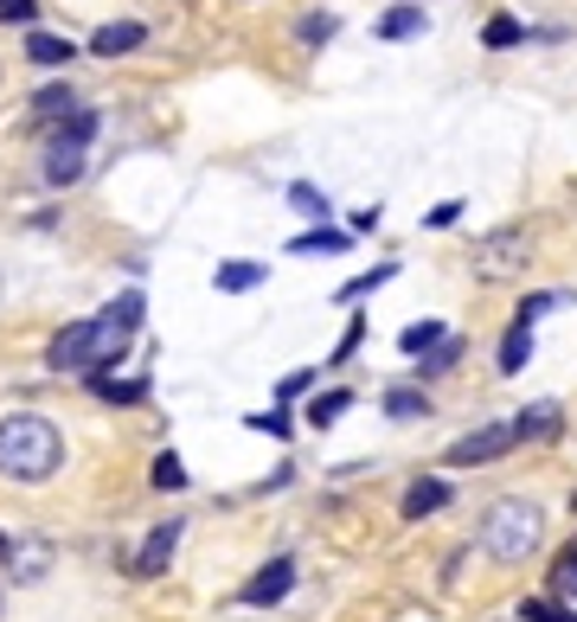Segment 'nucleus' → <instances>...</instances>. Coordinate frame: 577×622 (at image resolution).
<instances>
[{
  "instance_id": "1",
  "label": "nucleus",
  "mask_w": 577,
  "mask_h": 622,
  "mask_svg": "<svg viewBox=\"0 0 577 622\" xmlns=\"http://www.w3.org/2000/svg\"><path fill=\"white\" fill-rule=\"evenodd\" d=\"M59 462H65V436H59L52 417H33V411L0 417V475L46 482V475H59Z\"/></svg>"
},
{
  "instance_id": "2",
  "label": "nucleus",
  "mask_w": 577,
  "mask_h": 622,
  "mask_svg": "<svg viewBox=\"0 0 577 622\" xmlns=\"http://www.w3.org/2000/svg\"><path fill=\"white\" fill-rule=\"evenodd\" d=\"M482 553L501 558V564H520V558L539 553V540H546V513L533 507V500H520V494H507V500H495L488 513H482Z\"/></svg>"
},
{
  "instance_id": "3",
  "label": "nucleus",
  "mask_w": 577,
  "mask_h": 622,
  "mask_svg": "<svg viewBox=\"0 0 577 622\" xmlns=\"http://www.w3.org/2000/svg\"><path fill=\"white\" fill-rule=\"evenodd\" d=\"M533 264V244H526V231H488L482 244H475V277H488V282H507V277H520Z\"/></svg>"
},
{
  "instance_id": "4",
  "label": "nucleus",
  "mask_w": 577,
  "mask_h": 622,
  "mask_svg": "<svg viewBox=\"0 0 577 622\" xmlns=\"http://www.w3.org/2000/svg\"><path fill=\"white\" fill-rule=\"evenodd\" d=\"M520 436H513V423H482V430H469L462 443H449V469H475V462H495V456H507Z\"/></svg>"
},
{
  "instance_id": "5",
  "label": "nucleus",
  "mask_w": 577,
  "mask_h": 622,
  "mask_svg": "<svg viewBox=\"0 0 577 622\" xmlns=\"http://www.w3.org/2000/svg\"><path fill=\"white\" fill-rule=\"evenodd\" d=\"M90 359H97V321H72L59 341L46 346V366L52 372H84Z\"/></svg>"
},
{
  "instance_id": "6",
  "label": "nucleus",
  "mask_w": 577,
  "mask_h": 622,
  "mask_svg": "<svg viewBox=\"0 0 577 622\" xmlns=\"http://www.w3.org/2000/svg\"><path fill=\"white\" fill-rule=\"evenodd\" d=\"M288 591H295V564H288V558H270V564L244 584V604H257V610H264V604H283Z\"/></svg>"
},
{
  "instance_id": "7",
  "label": "nucleus",
  "mask_w": 577,
  "mask_h": 622,
  "mask_svg": "<svg viewBox=\"0 0 577 622\" xmlns=\"http://www.w3.org/2000/svg\"><path fill=\"white\" fill-rule=\"evenodd\" d=\"M174 546H180V520L154 526V533L142 540V553H136V564H129V571H136V577H161V571H167V558H174Z\"/></svg>"
},
{
  "instance_id": "8",
  "label": "nucleus",
  "mask_w": 577,
  "mask_h": 622,
  "mask_svg": "<svg viewBox=\"0 0 577 622\" xmlns=\"http://www.w3.org/2000/svg\"><path fill=\"white\" fill-rule=\"evenodd\" d=\"M142 39H148L142 20H110V26L90 33V52H97V59H123V52H136Z\"/></svg>"
},
{
  "instance_id": "9",
  "label": "nucleus",
  "mask_w": 577,
  "mask_h": 622,
  "mask_svg": "<svg viewBox=\"0 0 577 622\" xmlns=\"http://www.w3.org/2000/svg\"><path fill=\"white\" fill-rule=\"evenodd\" d=\"M559 430H565V411H559L552 398H546V405H526V411L513 417V436H520V443H552Z\"/></svg>"
},
{
  "instance_id": "10",
  "label": "nucleus",
  "mask_w": 577,
  "mask_h": 622,
  "mask_svg": "<svg viewBox=\"0 0 577 622\" xmlns=\"http://www.w3.org/2000/svg\"><path fill=\"white\" fill-rule=\"evenodd\" d=\"M449 507V482H436V475H418V482L405 487V520H431Z\"/></svg>"
},
{
  "instance_id": "11",
  "label": "nucleus",
  "mask_w": 577,
  "mask_h": 622,
  "mask_svg": "<svg viewBox=\"0 0 577 622\" xmlns=\"http://www.w3.org/2000/svg\"><path fill=\"white\" fill-rule=\"evenodd\" d=\"M424 26H431V13H424L418 0H405V7H392V13H379L372 33H379V39H418Z\"/></svg>"
},
{
  "instance_id": "12",
  "label": "nucleus",
  "mask_w": 577,
  "mask_h": 622,
  "mask_svg": "<svg viewBox=\"0 0 577 622\" xmlns=\"http://www.w3.org/2000/svg\"><path fill=\"white\" fill-rule=\"evenodd\" d=\"M77 180H84V148L52 141L46 148V187H77Z\"/></svg>"
},
{
  "instance_id": "13",
  "label": "nucleus",
  "mask_w": 577,
  "mask_h": 622,
  "mask_svg": "<svg viewBox=\"0 0 577 622\" xmlns=\"http://www.w3.org/2000/svg\"><path fill=\"white\" fill-rule=\"evenodd\" d=\"M77 110V90L72 84H46L39 97H33V129H52L59 116H72Z\"/></svg>"
},
{
  "instance_id": "14",
  "label": "nucleus",
  "mask_w": 577,
  "mask_h": 622,
  "mask_svg": "<svg viewBox=\"0 0 577 622\" xmlns=\"http://www.w3.org/2000/svg\"><path fill=\"white\" fill-rule=\"evenodd\" d=\"M354 238L347 231H334V225H315V231H302L295 244H288V257H341Z\"/></svg>"
},
{
  "instance_id": "15",
  "label": "nucleus",
  "mask_w": 577,
  "mask_h": 622,
  "mask_svg": "<svg viewBox=\"0 0 577 622\" xmlns=\"http://www.w3.org/2000/svg\"><path fill=\"white\" fill-rule=\"evenodd\" d=\"M26 59L46 65V71H59V65H72L77 59V46L72 39H59V33H26Z\"/></svg>"
},
{
  "instance_id": "16",
  "label": "nucleus",
  "mask_w": 577,
  "mask_h": 622,
  "mask_svg": "<svg viewBox=\"0 0 577 622\" xmlns=\"http://www.w3.org/2000/svg\"><path fill=\"white\" fill-rule=\"evenodd\" d=\"M7 571H13V584H39V577L52 571V546H46V540L13 546V564H7Z\"/></svg>"
},
{
  "instance_id": "17",
  "label": "nucleus",
  "mask_w": 577,
  "mask_h": 622,
  "mask_svg": "<svg viewBox=\"0 0 577 622\" xmlns=\"http://www.w3.org/2000/svg\"><path fill=\"white\" fill-rule=\"evenodd\" d=\"M347 411H354V392H347V385H334V392H321V398H315L302 417H308V430H334Z\"/></svg>"
},
{
  "instance_id": "18",
  "label": "nucleus",
  "mask_w": 577,
  "mask_h": 622,
  "mask_svg": "<svg viewBox=\"0 0 577 622\" xmlns=\"http://www.w3.org/2000/svg\"><path fill=\"white\" fill-rule=\"evenodd\" d=\"M270 277V264H251V257H238V264H218V289L225 295H244V289H257V282Z\"/></svg>"
},
{
  "instance_id": "19",
  "label": "nucleus",
  "mask_w": 577,
  "mask_h": 622,
  "mask_svg": "<svg viewBox=\"0 0 577 622\" xmlns=\"http://www.w3.org/2000/svg\"><path fill=\"white\" fill-rule=\"evenodd\" d=\"M385 417H398V423L431 417V392H418V385H392V392H385Z\"/></svg>"
},
{
  "instance_id": "20",
  "label": "nucleus",
  "mask_w": 577,
  "mask_h": 622,
  "mask_svg": "<svg viewBox=\"0 0 577 622\" xmlns=\"http://www.w3.org/2000/svg\"><path fill=\"white\" fill-rule=\"evenodd\" d=\"M90 136H97V110H84V103H77L72 116H59V123H52V141H72V148H90Z\"/></svg>"
},
{
  "instance_id": "21",
  "label": "nucleus",
  "mask_w": 577,
  "mask_h": 622,
  "mask_svg": "<svg viewBox=\"0 0 577 622\" xmlns=\"http://www.w3.org/2000/svg\"><path fill=\"white\" fill-rule=\"evenodd\" d=\"M526 359H533V328H526V321H513V328H507V341H501V372L513 379Z\"/></svg>"
},
{
  "instance_id": "22",
  "label": "nucleus",
  "mask_w": 577,
  "mask_h": 622,
  "mask_svg": "<svg viewBox=\"0 0 577 622\" xmlns=\"http://www.w3.org/2000/svg\"><path fill=\"white\" fill-rule=\"evenodd\" d=\"M288 206L302 212V218H315V225H328V218H334L328 193H321V187H308V180H295V187H288Z\"/></svg>"
},
{
  "instance_id": "23",
  "label": "nucleus",
  "mask_w": 577,
  "mask_h": 622,
  "mask_svg": "<svg viewBox=\"0 0 577 622\" xmlns=\"http://www.w3.org/2000/svg\"><path fill=\"white\" fill-rule=\"evenodd\" d=\"M520 39H526V26H520L513 13H495V20H488V33H482V46H488V52H507V46H520Z\"/></svg>"
},
{
  "instance_id": "24",
  "label": "nucleus",
  "mask_w": 577,
  "mask_h": 622,
  "mask_svg": "<svg viewBox=\"0 0 577 622\" xmlns=\"http://www.w3.org/2000/svg\"><path fill=\"white\" fill-rule=\"evenodd\" d=\"M392 277H398V264H372V270H366V277H354L341 295H334V302H360V295H372V289H385Z\"/></svg>"
},
{
  "instance_id": "25",
  "label": "nucleus",
  "mask_w": 577,
  "mask_h": 622,
  "mask_svg": "<svg viewBox=\"0 0 577 622\" xmlns=\"http://www.w3.org/2000/svg\"><path fill=\"white\" fill-rule=\"evenodd\" d=\"M154 487H161V494H180V487H187V462H180L174 449L154 456Z\"/></svg>"
},
{
  "instance_id": "26",
  "label": "nucleus",
  "mask_w": 577,
  "mask_h": 622,
  "mask_svg": "<svg viewBox=\"0 0 577 622\" xmlns=\"http://www.w3.org/2000/svg\"><path fill=\"white\" fill-rule=\"evenodd\" d=\"M456 359H462V341H436L431 353L418 359V379H436V372H449Z\"/></svg>"
},
{
  "instance_id": "27",
  "label": "nucleus",
  "mask_w": 577,
  "mask_h": 622,
  "mask_svg": "<svg viewBox=\"0 0 577 622\" xmlns=\"http://www.w3.org/2000/svg\"><path fill=\"white\" fill-rule=\"evenodd\" d=\"M436 341H449V334H443V321H411V328L398 334V346H405V353H431Z\"/></svg>"
},
{
  "instance_id": "28",
  "label": "nucleus",
  "mask_w": 577,
  "mask_h": 622,
  "mask_svg": "<svg viewBox=\"0 0 577 622\" xmlns=\"http://www.w3.org/2000/svg\"><path fill=\"white\" fill-rule=\"evenodd\" d=\"M295 33H302V46H328V39L341 33V13H308Z\"/></svg>"
},
{
  "instance_id": "29",
  "label": "nucleus",
  "mask_w": 577,
  "mask_h": 622,
  "mask_svg": "<svg viewBox=\"0 0 577 622\" xmlns=\"http://www.w3.org/2000/svg\"><path fill=\"white\" fill-rule=\"evenodd\" d=\"M552 308H572V295H559V289H552V295H526L513 321H526V328H533V321H539V315H552Z\"/></svg>"
},
{
  "instance_id": "30",
  "label": "nucleus",
  "mask_w": 577,
  "mask_h": 622,
  "mask_svg": "<svg viewBox=\"0 0 577 622\" xmlns=\"http://www.w3.org/2000/svg\"><path fill=\"white\" fill-rule=\"evenodd\" d=\"M103 398H116V405H142L148 398V379H129V385H116V379H90Z\"/></svg>"
},
{
  "instance_id": "31",
  "label": "nucleus",
  "mask_w": 577,
  "mask_h": 622,
  "mask_svg": "<svg viewBox=\"0 0 577 622\" xmlns=\"http://www.w3.org/2000/svg\"><path fill=\"white\" fill-rule=\"evenodd\" d=\"M552 591H559V597H577V546L552 564Z\"/></svg>"
},
{
  "instance_id": "32",
  "label": "nucleus",
  "mask_w": 577,
  "mask_h": 622,
  "mask_svg": "<svg viewBox=\"0 0 577 622\" xmlns=\"http://www.w3.org/2000/svg\"><path fill=\"white\" fill-rule=\"evenodd\" d=\"M39 20V0H0V26H33Z\"/></svg>"
},
{
  "instance_id": "33",
  "label": "nucleus",
  "mask_w": 577,
  "mask_h": 622,
  "mask_svg": "<svg viewBox=\"0 0 577 622\" xmlns=\"http://www.w3.org/2000/svg\"><path fill=\"white\" fill-rule=\"evenodd\" d=\"M366 341V321L360 315H354V321H347V334H341V346H334V359H328V366H347V359H354V346Z\"/></svg>"
},
{
  "instance_id": "34",
  "label": "nucleus",
  "mask_w": 577,
  "mask_h": 622,
  "mask_svg": "<svg viewBox=\"0 0 577 622\" xmlns=\"http://www.w3.org/2000/svg\"><path fill=\"white\" fill-rule=\"evenodd\" d=\"M456 218H462V200H443V206H431V218H424V225H431V231H449Z\"/></svg>"
},
{
  "instance_id": "35",
  "label": "nucleus",
  "mask_w": 577,
  "mask_h": 622,
  "mask_svg": "<svg viewBox=\"0 0 577 622\" xmlns=\"http://www.w3.org/2000/svg\"><path fill=\"white\" fill-rule=\"evenodd\" d=\"M251 430H270V436H288L295 423H288L283 411H257V417H251Z\"/></svg>"
},
{
  "instance_id": "36",
  "label": "nucleus",
  "mask_w": 577,
  "mask_h": 622,
  "mask_svg": "<svg viewBox=\"0 0 577 622\" xmlns=\"http://www.w3.org/2000/svg\"><path fill=\"white\" fill-rule=\"evenodd\" d=\"M559 617V604H546V597H533V604H520V622H552Z\"/></svg>"
},
{
  "instance_id": "37",
  "label": "nucleus",
  "mask_w": 577,
  "mask_h": 622,
  "mask_svg": "<svg viewBox=\"0 0 577 622\" xmlns=\"http://www.w3.org/2000/svg\"><path fill=\"white\" fill-rule=\"evenodd\" d=\"M308 385H315V372H288V379H283V398H302Z\"/></svg>"
},
{
  "instance_id": "38",
  "label": "nucleus",
  "mask_w": 577,
  "mask_h": 622,
  "mask_svg": "<svg viewBox=\"0 0 577 622\" xmlns=\"http://www.w3.org/2000/svg\"><path fill=\"white\" fill-rule=\"evenodd\" d=\"M379 218H385V212H379V206H366V212H354V231H379Z\"/></svg>"
},
{
  "instance_id": "39",
  "label": "nucleus",
  "mask_w": 577,
  "mask_h": 622,
  "mask_svg": "<svg viewBox=\"0 0 577 622\" xmlns=\"http://www.w3.org/2000/svg\"><path fill=\"white\" fill-rule=\"evenodd\" d=\"M0 564H13V540L7 533H0Z\"/></svg>"
},
{
  "instance_id": "40",
  "label": "nucleus",
  "mask_w": 577,
  "mask_h": 622,
  "mask_svg": "<svg viewBox=\"0 0 577 622\" xmlns=\"http://www.w3.org/2000/svg\"><path fill=\"white\" fill-rule=\"evenodd\" d=\"M552 622H577V617H572V610H559V617H552Z\"/></svg>"
}]
</instances>
